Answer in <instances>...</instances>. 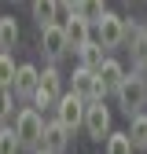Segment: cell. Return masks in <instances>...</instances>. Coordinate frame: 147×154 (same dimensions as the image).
I'll return each mask as SVG.
<instances>
[{
	"instance_id": "2",
	"label": "cell",
	"mask_w": 147,
	"mask_h": 154,
	"mask_svg": "<svg viewBox=\"0 0 147 154\" xmlns=\"http://www.w3.org/2000/svg\"><path fill=\"white\" fill-rule=\"evenodd\" d=\"M59 95H63V73H59V66L55 63H48L44 70H41V77H37V92H33V106L37 110H55V103H59Z\"/></svg>"
},
{
	"instance_id": "13",
	"label": "cell",
	"mask_w": 147,
	"mask_h": 154,
	"mask_svg": "<svg viewBox=\"0 0 147 154\" xmlns=\"http://www.w3.org/2000/svg\"><path fill=\"white\" fill-rule=\"evenodd\" d=\"M125 44H129V55H133V63H136V66H147V26H133V22H129Z\"/></svg>"
},
{
	"instance_id": "9",
	"label": "cell",
	"mask_w": 147,
	"mask_h": 154,
	"mask_svg": "<svg viewBox=\"0 0 147 154\" xmlns=\"http://www.w3.org/2000/svg\"><path fill=\"white\" fill-rule=\"evenodd\" d=\"M41 48H44V55H48V63H59L63 55L70 51L66 33H63V22H52V26L41 29Z\"/></svg>"
},
{
	"instance_id": "22",
	"label": "cell",
	"mask_w": 147,
	"mask_h": 154,
	"mask_svg": "<svg viewBox=\"0 0 147 154\" xmlns=\"http://www.w3.org/2000/svg\"><path fill=\"white\" fill-rule=\"evenodd\" d=\"M15 59H11V51H0V85L4 88H11V81H15Z\"/></svg>"
},
{
	"instance_id": "21",
	"label": "cell",
	"mask_w": 147,
	"mask_h": 154,
	"mask_svg": "<svg viewBox=\"0 0 147 154\" xmlns=\"http://www.w3.org/2000/svg\"><path fill=\"white\" fill-rule=\"evenodd\" d=\"M11 118H15V95L11 88L0 85V125H11Z\"/></svg>"
},
{
	"instance_id": "18",
	"label": "cell",
	"mask_w": 147,
	"mask_h": 154,
	"mask_svg": "<svg viewBox=\"0 0 147 154\" xmlns=\"http://www.w3.org/2000/svg\"><path fill=\"white\" fill-rule=\"evenodd\" d=\"M74 11H77L85 22L96 26L99 18H103V11H107V4H103V0H77V8H74Z\"/></svg>"
},
{
	"instance_id": "7",
	"label": "cell",
	"mask_w": 147,
	"mask_h": 154,
	"mask_svg": "<svg viewBox=\"0 0 147 154\" xmlns=\"http://www.w3.org/2000/svg\"><path fill=\"white\" fill-rule=\"evenodd\" d=\"M63 33H66V44H70V51H77L81 44H88L92 37H96L92 22H85L77 11H66V18H63Z\"/></svg>"
},
{
	"instance_id": "1",
	"label": "cell",
	"mask_w": 147,
	"mask_h": 154,
	"mask_svg": "<svg viewBox=\"0 0 147 154\" xmlns=\"http://www.w3.org/2000/svg\"><path fill=\"white\" fill-rule=\"evenodd\" d=\"M15 132H18V143H22V150H37L44 143V114L37 106H22L15 114Z\"/></svg>"
},
{
	"instance_id": "4",
	"label": "cell",
	"mask_w": 147,
	"mask_h": 154,
	"mask_svg": "<svg viewBox=\"0 0 147 154\" xmlns=\"http://www.w3.org/2000/svg\"><path fill=\"white\" fill-rule=\"evenodd\" d=\"M85 110H88V103L81 99V95L63 92V95H59V103H55V121H59V125L70 132V136H74V132L85 125Z\"/></svg>"
},
{
	"instance_id": "5",
	"label": "cell",
	"mask_w": 147,
	"mask_h": 154,
	"mask_svg": "<svg viewBox=\"0 0 147 154\" xmlns=\"http://www.w3.org/2000/svg\"><path fill=\"white\" fill-rule=\"evenodd\" d=\"M81 128L88 132V140L103 143L110 132H114V118H110V106H107L103 99H92V103H88V110H85V125H81Z\"/></svg>"
},
{
	"instance_id": "6",
	"label": "cell",
	"mask_w": 147,
	"mask_h": 154,
	"mask_svg": "<svg viewBox=\"0 0 147 154\" xmlns=\"http://www.w3.org/2000/svg\"><path fill=\"white\" fill-rule=\"evenodd\" d=\"M92 29H96V41L103 48H121L125 44V33H129V22H125L121 15H114V11H103V18Z\"/></svg>"
},
{
	"instance_id": "17",
	"label": "cell",
	"mask_w": 147,
	"mask_h": 154,
	"mask_svg": "<svg viewBox=\"0 0 147 154\" xmlns=\"http://www.w3.org/2000/svg\"><path fill=\"white\" fill-rule=\"evenodd\" d=\"M18 22H15V15H0V51H11L18 44Z\"/></svg>"
},
{
	"instance_id": "3",
	"label": "cell",
	"mask_w": 147,
	"mask_h": 154,
	"mask_svg": "<svg viewBox=\"0 0 147 154\" xmlns=\"http://www.w3.org/2000/svg\"><path fill=\"white\" fill-rule=\"evenodd\" d=\"M114 95H118V106L129 114V118H133V114H140V110L147 106V81L133 70V73H125V81L118 85Z\"/></svg>"
},
{
	"instance_id": "19",
	"label": "cell",
	"mask_w": 147,
	"mask_h": 154,
	"mask_svg": "<svg viewBox=\"0 0 147 154\" xmlns=\"http://www.w3.org/2000/svg\"><path fill=\"white\" fill-rule=\"evenodd\" d=\"M22 143H18V132L15 125H0V154H18Z\"/></svg>"
},
{
	"instance_id": "23",
	"label": "cell",
	"mask_w": 147,
	"mask_h": 154,
	"mask_svg": "<svg viewBox=\"0 0 147 154\" xmlns=\"http://www.w3.org/2000/svg\"><path fill=\"white\" fill-rule=\"evenodd\" d=\"M59 8H63V11H74V8H77V0H59Z\"/></svg>"
},
{
	"instance_id": "15",
	"label": "cell",
	"mask_w": 147,
	"mask_h": 154,
	"mask_svg": "<svg viewBox=\"0 0 147 154\" xmlns=\"http://www.w3.org/2000/svg\"><path fill=\"white\" fill-rule=\"evenodd\" d=\"M103 51H107V48H103V44L96 41V37H92L88 44H81V48H77V59H81L77 66H88V70H99V66H103V59H107Z\"/></svg>"
},
{
	"instance_id": "10",
	"label": "cell",
	"mask_w": 147,
	"mask_h": 154,
	"mask_svg": "<svg viewBox=\"0 0 147 154\" xmlns=\"http://www.w3.org/2000/svg\"><path fill=\"white\" fill-rule=\"evenodd\" d=\"M125 66L118 63V59H103V66L96 70V81H99V95H103V99H107V95L110 92H118V85L125 81Z\"/></svg>"
},
{
	"instance_id": "24",
	"label": "cell",
	"mask_w": 147,
	"mask_h": 154,
	"mask_svg": "<svg viewBox=\"0 0 147 154\" xmlns=\"http://www.w3.org/2000/svg\"><path fill=\"white\" fill-rule=\"evenodd\" d=\"M33 154H48V150H44V147H37V150H33Z\"/></svg>"
},
{
	"instance_id": "20",
	"label": "cell",
	"mask_w": 147,
	"mask_h": 154,
	"mask_svg": "<svg viewBox=\"0 0 147 154\" xmlns=\"http://www.w3.org/2000/svg\"><path fill=\"white\" fill-rule=\"evenodd\" d=\"M107 143V154H133V143H129V132H110L103 140Z\"/></svg>"
},
{
	"instance_id": "11",
	"label": "cell",
	"mask_w": 147,
	"mask_h": 154,
	"mask_svg": "<svg viewBox=\"0 0 147 154\" xmlns=\"http://www.w3.org/2000/svg\"><path fill=\"white\" fill-rule=\"evenodd\" d=\"M70 92L81 95L85 103L103 99V95H99V81H96V70H88V66H77V70H74V88H70Z\"/></svg>"
},
{
	"instance_id": "14",
	"label": "cell",
	"mask_w": 147,
	"mask_h": 154,
	"mask_svg": "<svg viewBox=\"0 0 147 154\" xmlns=\"http://www.w3.org/2000/svg\"><path fill=\"white\" fill-rule=\"evenodd\" d=\"M30 11H33V18H37V26H52V22H59V0H30Z\"/></svg>"
},
{
	"instance_id": "8",
	"label": "cell",
	"mask_w": 147,
	"mask_h": 154,
	"mask_svg": "<svg viewBox=\"0 0 147 154\" xmlns=\"http://www.w3.org/2000/svg\"><path fill=\"white\" fill-rule=\"evenodd\" d=\"M37 77H41V70H37L33 63H18L15 81H11V95H15V99H22V103H30L33 92H37Z\"/></svg>"
},
{
	"instance_id": "16",
	"label": "cell",
	"mask_w": 147,
	"mask_h": 154,
	"mask_svg": "<svg viewBox=\"0 0 147 154\" xmlns=\"http://www.w3.org/2000/svg\"><path fill=\"white\" fill-rule=\"evenodd\" d=\"M129 143H133V150H147V114H133L129 118Z\"/></svg>"
},
{
	"instance_id": "12",
	"label": "cell",
	"mask_w": 147,
	"mask_h": 154,
	"mask_svg": "<svg viewBox=\"0 0 147 154\" xmlns=\"http://www.w3.org/2000/svg\"><path fill=\"white\" fill-rule=\"evenodd\" d=\"M41 147H44L48 154H66V150H70V132L55 121V118L44 121V143H41Z\"/></svg>"
}]
</instances>
